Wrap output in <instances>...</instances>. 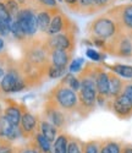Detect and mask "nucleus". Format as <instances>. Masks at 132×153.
<instances>
[{
    "label": "nucleus",
    "instance_id": "obj_1",
    "mask_svg": "<svg viewBox=\"0 0 132 153\" xmlns=\"http://www.w3.org/2000/svg\"><path fill=\"white\" fill-rule=\"evenodd\" d=\"M96 68L94 65L86 64L82 71L80 72V82L81 87L77 92L78 96V109L77 113L81 115H88L93 111L97 104V87H96Z\"/></svg>",
    "mask_w": 132,
    "mask_h": 153
},
{
    "label": "nucleus",
    "instance_id": "obj_2",
    "mask_svg": "<svg viewBox=\"0 0 132 153\" xmlns=\"http://www.w3.org/2000/svg\"><path fill=\"white\" fill-rule=\"evenodd\" d=\"M119 32H121V30L119 27L117 22L108 12L105 15L96 17L88 25V34L90 39L97 38V39L109 42Z\"/></svg>",
    "mask_w": 132,
    "mask_h": 153
},
{
    "label": "nucleus",
    "instance_id": "obj_3",
    "mask_svg": "<svg viewBox=\"0 0 132 153\" xmlns=\"http://www.w3.org/2000/svg\"><path fill=\"white\" fill-rule=\"evenodd\" d=\"M49 100L53 102L58 108L65 113H75L78 109V96L77 92L60 82L49 93Z\"/></svg>",
    "mask_w": 132,
    "mask_h": 153
},
{
    "label": "nucleus",
    "instance_id": "obj_4",
    "mask_svg": "<svg viewBox=\"0 0 132 153\" xmlns=\"http://www.w3.org/2000/svg\"><path fill=\"white\" fill-rule=\"evenodd\" d=\"M105 53L113 54L114 56L130 58L132 56V41L128 33L121 31L107 43Z\"/></svg>",
    "mask_w": 132,
    "mask_h": 153
},
{
    "label": "nucleus",
    "instance_id": "obj_5",
    "mask_svg": "<svg viewBox=\"0 0 132 153\" xmlns=\"http://www.w3.org/2000/svg\"><path fill=\"white\" fill-rule=\"evenodd\" d=\"M26 85H27V80L23 72L19 68L11 65L0 83V91L4 93H16L24 90Z\"/></svg>",
    "mask_w": 132,
    "mask_h": 153
},
{
    "label": "nucleus",
    "instance_id": "obj_6",
    "mask_svg": "<svg viewBox=\"0 0 132 153\" xmlns=\"http://www.w3.org/2000/svg\"><path fill=\"white\" fill-rule=\"evenodd\" d=\"M47 49L49 50H66L73 53L76 48V32H62L54 36H48L44 41Z\"/></svg>",
    "mask_w": 132,
    "mask_h": 153
},
{
    "label": "nucleus",
    "instance_id": "obj_7",
    "mask_svg": "<svg viewBox=\"0 0 132 153\" xmlns=\"http://www.w3.org/2000/svg\"><path fill=\"white\" fill-rule=\"evenodd\" d=\"M108 14L117 22L121 31L130 33L132 32V4H125L111 7Z\"/></svg>",
    "mask_w": 132,
    "mask_h": 153
},
{
    "label": "nucleus",
    "instance_id": "obj_8",
    "mask_svg": "<svg viewBox=\"0 0 132 153\" xmlns=\"http://www.w3.org/2000/svg\"><path fill=\"white\" fill-rule=\"evenodd\" d=\"M21 28L23 30L27 38H32L38 32V23H37V14L30 7H23L19 11L15 19Z\"/></svg>",
    "mask_w": 132,
    "mask_h": 153
},
{
    "label": "nucleus",
    "instance_id": "obj_9",
    "mask_svg": "<svg viewBox=\"0 0 132 153\" xmlns=\"http://www.w3.org/2000/svg\"><path fill=\"white\" fill-rule=\"evenodd\" d=\"M107 107L120 119L126 120L132 117V100L122 93L113 99H109Z\"/></svg>",
    "mask_w": 132,
    "mask_h": 153
},
{
    "label": "nucleus",
    "instance_id": "obj_10",
    "mask_svg": "<svg viewBox=\"0 0 132 153\" xmlns=\"http://www.w3.org/2000/svg\"><path fill=\"white\" fill-rule=\"evenodd\" d=\"M76 31H77L76 23H73L67 16L64 15L62 12L56 11L51 17L47 34L54 36V34L62 33V32H76Z\"/></svg>",
    "mask_w": 132,
    "mask_h": 153
},
{
    "label": "nucleus",
    "instance_id": "obj_11",
    "mask_svg": "<svg viewBox=\"0 0 132 153\" xmlns=\"http://www.w3.org/2000/svg\"><path fill=\"white\" fill-rule=\"evenodd\" d=\"M38 126H39V120L36 115L28 110H22V117L20 121V131L21 136L24 138H33V136L38 132Z\"/></svg>",
    "mask_w": 132,
    "mask_h": 153
},
{
    "label": "nucleus",
    "instance_id": "obj_12",
    "mask_svg": "<svg viewBox=\"0 0 132 153\" xmlns=\"http://www.w3.org/2000/svg\"><path fill=\"white\" fill-rule=\"evenodd\" d=\"M45 115L47 120L51 123L56 129L60 131L66 126V115L65 111H62L60 108H58L53 102H48L45 105Z\"/></svg>",
    "mask_w": 132,
    "mask_h": 153
},
{
    "label": "nucleus",
    "instance_id": "obj_13",
    "mask_svg": "<svg viewBox=\"0 0 132 153\" xmlns=\"http://www.w3.org/2000/svg\"><path fill=\"white\" fill-rule=\"evenodd\" d=\"M20 137H22L20 127L10 124L1 114V115H0V140H1L3 142L11 143Z\"/></svg>",
    "mask_w": 132,
    "mask_h": 153
},
{
    "label": "nucleus",
    "instance_id": "obj_14",
    "mask_svg": "<svg viewBox=\"0 0 132 153\" xmlns=\"http://www.w3.org/2000/svg\"><path fill=\"white\" fill-rule=\"evenodd\" d=\"M96 87L98 97L107 98L109 100V71L103 66L96 68Z\"/></svg>",
    "mask_w": 132,
    "mask_h": 153
},
{
    "label": "nucleus",
    "instance_id": "obj_15",
    "mask_svg": "<svg viewBox=\"0 0 132 153\" xmlns=\"http://www.w3.org/2000/svg\"><path fill=\"white\" fill-rule=\"evenodd\" d=\"M71 60H72V53L66 52V50H50L49 52L50 65L67 69Z\"/></svg>",
    "mask_w": 132,
    "mask_h": 153
},
{
    "label": "nucleus",
    "instance_id": "obj_16",
    "mask_svg": "<svg viewBox=\"0 0 132 153\" xmlns=\"http://www.w3.org/2000/svg\"><path fill=\"white\" fill-rule=\"evenodd\" d=\"M58 10L56 9H45L41 10L37 14V23H38V31H41L42 33H47L49 25L51 21L53 15L55 14Z\"/></svg>",
    "mask_w": 132,
    "mask_h": 153
},
{
    "label": "nucleus",
    "instance_id": "obj_17",
    "mask_svg": "<svg viewBox=\"0 0 132 153\" xmlns=\"http://www.w3.org/2000/svg\"><path fill=\"white\" fill-rule=\"evenodd\" d=\"M125 83L126 82L124 81V79L109 71V99H113L119 94H121Z\"/></svg>",
    "mask_w": 132,
    "mask_h": 153
},
{
    "label": "nucleus",
    "instance_id": "obj_18",
    "mask_svg": "<svg viewBox=\"0 0 132 153\" xmlns=\"http://www.w3.org/2000/svg\"><path fill=\"white\" fill-rule=\"evenodd\" d=\"M22 108H20L16 103H12V104H9L5 109H4V114L3 115L5 117V119L12 124L15 126H19L20 125V121H21V117H22Z\"/></svg>",
    "mask_w": 132,
    "mask_h": 153
},
{
    "label": "nucleus",
    "instance_id": "obj_19",
    "mask_svg": "<svg viewBox=\"0 0 132 153\" xmlns=\"http://www.w3.org/2000/svg\"><path fill=\"white\" fill-rule=\"evenodd\" d=\"M38 131L41 132L43 136H45L49 141L53 143L55 141L56 136L60 134V131L56 129V127L53 125L51 123H49L47 119L39 120V126H38Z\"/></svg>",
    "mask_w": 132,
    "mask_h": 153
},
{
    "label": "nucleus",
    "instance_id": "obj_20",
    "mask_svg": "<svg viewBox=\"0 0 132 153\" xmlns=\"http://www.w3.org/2000/svg\"><path fill=\"white\" fill-rule=\"evenodd\" d=\"M105 68L117 75L119 77L132 80V65H125V64H111L110 65V64H107Z\"/></svg>",
    "mask_w": 132,
    "mask_h": 153
},
{
    "label": "nucleus",
    "instance_id": "obj_21",
    "mask_svg": "<svg viewBox=\"0 0 132 153\" xmlns=\"http://www.w3.org/2000/svg\"><path fill=\"white\" fill-rule=\"evenodd\" d=\"M69 138H70V135L61 131L51 145V153H67Z\"/></svg>",
    "mask_w": 132,
    "mask_h": 153
},
{
    "label": "nucleus",
    "instance_id": "obj_22",
    "mask_svg": "<svg viewBox=\"0 0 132 153\" xmlns=\"http://www.w3.org/2000/svg\"><path fill=\"white\" fill-rule=\"evenodd\" d=\"M32 142L41 153H51V145L53 143L39 131L33 136Z\"/></svg>",
    "mask_w": 132,
    "mask_h": 153
},
{
    "label": "nucleus",
    "instance_id": "obj_23",
    "mask_svg": "<svg viewBox=\"0 0 132 153\" xmlns=\"http://www.w3.org/2000/svg\"><path fill=\"white\" fill-rule=\"evenodd\" d=\"M124 143L115 141V140H104L100 141L99 153H122Z\"/></svg>",
    "mask_w": 132,
    "mask_h": 153
},
{
    "label": "nucleus",
    "instance_id": "obj_24",
    "mask_svg": "<svg viewBox=\"0 0 132 153\" xmlns=\"http://www.w3.org/2000/svg\"><path fill=\"white\" fill-rule=\"evenodd\" d=\"M10 33L14 36V38L16 41H20V42H24L27 41V36L24 34L23 30L21 28V26L19 25V22L14 19L11 22V27H10Z\"/></svg>",
    "mask_w": 132,
    "mask_h": 153
},
{
    "label": "nucleus",
    "instance_id": "obj_25",
    "mask_svg": "<svg viewBox=\"0 0 132 153\" xmlns=\"http://www.w3.org/2000/svg\"><path fill=\"white\" fill-rule=\"evenodd\" d=\"M64 85H66L67 87H70L71 90L78 92V90H80V87H81V82H80V79H78V76H75L72 75L71 72L69 74H66L65 75V77L62 79L61 81Z\"/></svg>",
    "mask_w": 132,
    "mask_h": 153
},
{
    "label": "nucleus",
    "instance_id": "obj_26",
    "mask_svg": "<svg viewBox=\"0 0 132 153\" xmlns=\"http://www.w3.org/2000/svg\"><path fill=\"white\" fill-rule=\"evenodd\" d=\"M67 153H83V142L80 138L70 136L67 145Z\"/></svg>",
    "mask_w": 132,
    "mask_h": 153
},
{
    "label": "nucleus",
    "instance_id": "obj_27",
    "mask_svg": "<svg viewBox=\"0 0 132 153\" xmlns=\"http://www.w3.org/2000/svg\"><path fill=\"white\" fill-rule=\"evenodd\" d=\"M90 1V10H92V15L104 10L105 7L110 6L115 0H89Z\"/></svg>",
    "mask_w": 132,
    "mask_h": 153
},
{
    "label": "nucleus",
    "instance_id": "obj_28",
    "mask_svg": "<svg viewBox=\"0 0 132 153\" xmlns=\"http://www.w3.org/2000/svg\"><path fill=\"white\" fill-rule=\"evenodd\" d=\"M66 71H67V69L58 68V66L50 65L49 64V66L47 69V75H48L49 79H59V77H61V76H65L66 74H67Z\"/></svg>",
    "mask_w": 132,
    "mask_h": 153
},
{
    "label": "nucleus",
    "instance_id": "obj_29",
    "mask_svg": "<svg viewBox=\"0 0 132 153\" xmlns=\"http://www.w3.org/2000/svg\"><path fill=\"white\" fill-rule=\"evenodd\" d=\"M100 151V141L92 140V141L83 142V153H99Z\"/></svg>",
    "mask_w": 132,
    "mask_h": 153
},
{
    "label": "nucleus",
    "instance_id": "obj_30",
    "mask_svg": "<svg viewBox=\"0 0 132 153\" xmlns=\"http://www.w3.org/2000/svg\"><path fill=\"white\" fill-rule=\"evenodd\" d=\"M4 4H5V6H6L7 11H9L10 16H11L12 19H16L19 11L21 10V9H20V4H19L17 0H5Z\"/></svg>",
    "mask_w": 132,
    "mask_h": 153
},
{
    "label": "nucleus",
    "instance_id": "obj_31",
    "mask_svg": "<svg viewBox=\"0 0 132 153\" xmlns=\"http://www.w3.org/2000/svg\"><path fill=\"white\" fill-rule=\"evenodd\" d=\"M85 66V59L82 58H76V59H72L71 62H70V65H69V71L71 74H76V72H81L82 69Z\"/></svg>",
    "mask_w": 132,
    "mask_h": 153
},
{
    "label": "nucleus",
    "instance_id": "obj_32",
    "mask_svg": "<svg viewBox=\"0 0 132 153\" xmlns=\"http://www.w3.org/2000/svg\"><path fill=\"white\" fill-rule=\"evenodd\" d=\"M86 55H87L89 59H92L93 61H97V62L103 61V60H105V58H107V55H105L104 53H99V52H97V50L92 49V48H88V49H87Z\"/></svg>",
    "mask_w": 132,
    "mask_h": 153
},
{
    "label": "nucleus",
    "instance_id": "obj_33",
    "mask_svg": "<svg viewBox=\"0 0 132 153\" xmlns=\"http://www.w3.org/2000/svg\"><path fill=\"white\" fill-rule=\"evenodd\" d=\"M0 20L9 21V22H11L12 20H14V19L10 16V14H9V11H7L4 1H1V0H0Z\"/></svg>",
    "mask_w": 132,
    "mask_h": 153
},
{
    "label": "nucleus",
    "instance_id": "obj_34",
    "mask_svg": "<svg viewBox=\"0 0 132 153\" xmlns=\"http://www.w3.org/2000/svg\"><path fill=\"white\" fill-rule=\"evenodd\" d=\"M10 66H11V65H9V64H7L6 58L0 56V83H1L4 76H5V74H6V71L9 70Z\"/></svg>",
    "mask_w": 132,
    "mask_h": 153
},
{
    "label": "nucleus",
    "instance_id": "obj_35",
    "mask_svg": "<svg viewBox=\"0 0 132 153\" xmlns=\"http://www.w3.org/2000/svg\"><path fill=\"white\" fill-rule=\"evenodd\" d=\"M12 22V21H11ZM11 22L0 20V36L7 37L10 34V27H11Z\"/></svg>",
    "mask_w": 132,
    "mask_h": 153
},
{
    "label": "nucleus",
    "instance_id": "obj_36",
    "mask_svg": "<svg viewBox=\"0 0 132 153\" xmlns=\"http://www.w3.org/2000/svg\"><path fill=\"white\" fill-rule=\"evenodd\" d=\"M19 153H41L37 147L33 145V142L28 143L27 146H23V147H20L19 148Z\"/></svg>",
    "mask_w": 132,
    "mask_h": 153
},
{
    "label": "nucleus",
    "instance_id": "obj_37",
    "mask_svg": "<svg viewBox=\"0 0 132 153\" xmlns=\"http://www.w3.org/2000/svg\"><path fill=\"white\" fill-rule=\"evenodd\" d=\"M37 1L47 9H56L58 6L56 0H37Z\"/></svg>",
    "mask_w": 132,
    "mask_h": 153
},
{
    "label": "nucleus",
    "instance_id": "obj_38",
    "mask_svg": "<svg viewBox=\"0 0 132 153\" xmlns=\"http://www.w3.org/2000/svg\"><path fill=\"white\" fill-rule=\"evenodd\" d=\"M122 94H125L127 98H130L132 100V82H128V83H125L124 86V90L121 92Z\"/></svg>",
    "mask_w": 132,
    "mask_h": 153
},
{
    "label": "nucleus",
    "instance_id": "obj_39",
    "mask_svg": "<svg viewBox=\"0 0 132 153\" xmlns=\"http://www.w3.org/2000/svg\"><path fill=\"white\" fill-rule=\"evenodd\" d=\"M62 1L67 4L69 7H70L72 11H75V10H76V6H77V3H78V0H62Z\"/></svg>",
    "mask_w": 132,
    "mask_h": 153
},
{
    "label": "nucleus",
    "instance_id": "obj_40",
    "mask_svg": "<svg viewBox=\"0 0 132 153\" xmlns=\"http://www.w3.org/2000/svg\"><path fill=\"white\" fill-rule=\"evenodd\" d=\"M122 153H132V145H124Z\"/></svg>",
    "mask_w": 132,
    "mask_h": 153
},
{
    "label": "nucleus",
    "instance_id": "obj_41",
    "mask_svg": "<svg viewBox=\"0 0 132 153\" xmlns=\"http://www.w3.org/2000/svg\"><path fill=\"white\" fill-rule=\"evenodd\" d=\"M4 48H5V42H4L3 38L0 37V52H1V50H4Z\"/></svg>",
    "mask_w": 132,
    "mask_h": 153
},
{
    "label": "nucleus",
    "instance_id": "obj_42",
    "mask_svg": "<svg viewBox=\"0 0 132 153\" xmlns=\"http://www.w3.org/2000/svg\"><path fill=\"white\" fill-rule=\"evenodd\" d=\"M128 34H130V37H131V41H132V32H130Z\"/></svg>",
    "mask_w": 132,
    "mask_h": 153
},
{
    "label": "nucleus",
    "instance_id": "obj_43",
    "mask_svg": "<svg viewBox=\"0 0 132 153\" xmlns=\"http://www.w3.org/2000/svg\"><path fill=\"white\" fill-rule=\"evenodd\" d=\"M3 145V141H1V140H0V146H1Z\"/></svg>",
    "mask_w": 132,
    "mask_h": 153
},
{
    "label": "nucleus",
    "instance_id": "obj_44",
    "mask_svg": "<svg viewBox=\"0 0 132 153\" xmlns=\"http://www.w3.org/2000/svg\"><path fill=\"white\" fill-rule=\"evenodd\" d=\"M59 1H61V0H59Z\"/></svg>",
    "mask_w": 132,
    "mask_h": 153
}]
</instances>
